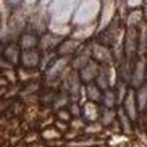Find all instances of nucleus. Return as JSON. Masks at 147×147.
Masks as SVG:
<instances>
[{
  "label": "nucleus",
  "instance_id": "nucleus-11",
  "mask_svg": "<svg viewBox=\"0 0 147 147\" xmlns=\"http://www.w3.org/2000/svg\"><path fill=\"white\" fill-rule=\"evenodd\" d=\"M95 34H97V23L94 24H87V26H78V28H73L69 37L74 40H78L81 44H86V42H91V39H94Z\"/></svg>",
  "mask_w": 147,
  "mask_h": 147
},
{
  "label": "nucleus",
  "instance_id": "nucleus-1",
  "mask_svg": "<svg viewBox=\"0 0 147 147\" xmlns=\"http://www.w3.org/2000/svg\"><path fill=\"white\" fill-rule=\"evenodd\" d=\"M100 8H102V0H79L71 18V26L78 28L97 23Z\"/></svg>",
  "mask_w": 147,
  "mask_h": 147
},
{
  "label": "nucleus",
  "instance_id": "nucleus-14",
  "mask_svg": "<svg viewBox=\"0 0 147 147\" xmlns=\"http://www.w3.org/2000/svg\"><path fill=\"white\" fill-rule=\"evenodd\" d=\"M81 45H82V44L78 42V40L71 39V37H65V39L60 42V45L57 47L55 52H57V55H58V57H68V58H71V57L79 50Z\"/></svg>",
  "mask_w": 147,
  "mask_h": 147
},
{
  "label": "nucleus",
  "instance_id": "nucleus-8",
  "mask_svg": "<svg viewBox=\"0 0 147 147\" xmlns=\"http://www.w3.org/2000/svg\"><path fill=\"white\" fill-rule=\"evenodd\" d=\"M146 63L147 57H138L133 63V71L129 78V87L138 89L142 84H146Z\"/></svg>",
  "mask_w": 147,
  "mask_h": 147
},
{
  "label": "nucleus",
  "instance_id": "nucleus-18",
  "mask_svg": "<svg viewBox=\"0 0 147 147\" xmlns=\"http://www.w3.org/2000/svg\"><path fill=\"white\" fill-rule=\"evenodd\" d=\"M144 21H146V20H144V13H142L141 8L129 10L128 15H126V18H125V26L126 28H136V29H138Z\"/></svg>",
  "mask_w": 147,
  "mask_h": 147
},
{
  "label": "nucleus",
  "instance_id": "nucleus-21",
  "mask_svg": "<svg viewBox=\"0 0 147 147\" xmlns=\"http://www.w3.org/2000/svg\"><path fill=\"white\" fill-rule=\"evenodd\" d=\"M102 89H100L95 82H89V84H84V94H86V100L89 102H95V104H100L102 100Z\"/></svg>",
  "mask_w": 147,
  "mask_h": 147
},
{
  "label": "nucleus",
  "instance_id": "nucleus-30",
  "mask_svg": "<svg viewBox=\"0 0 147 147\" xmlns=\"http://www.w3.org/2000/svg\"><path fill=\"white\" fill-rule=\"evenodd\" d=\"M7 3H8L11 8H16V7H20V5L23 3V0H7Z\"/></svg>",
  "mask_w": 147,
  "mask_h": 147
},
{
  "label": "nucleus",
  "instance_id": "nucleus-34",
  "mask_svg": "<svg viewBox=\"0 0 147 147\" xmlns=\"http://www.w3.org/2000/svg\"><path fill=\"white\" fill-rule=\"evenodd\" d=\"M146 82H147V63H146Z\"/></svg>",
  "mask_w": 147,
  "mask_h": 147
},
{
  "label": "nucleus",
  "instance_id": "nucleus-31",
  "mask_svg": "<svg viewBox=\"0 0 147 147\" xmlns=\"http://www.w3.org/2000/svg\"><path fill=\"white\" fill-rule=\"evenodd\" d=\"M40 0H23V3L28 5V7H34V5H37Z\"/></svg>",
  "mask_w": 147,
  "mask_h": 147
},
{
  "label": "nucleus",
  "instance_id": "nucleus-2",
  "mask_svg": "<svg viewBox=\"0 0 147 147\" xmlns=\"http://www.w3.org/2000/svg\"><path fill=\"white\" fill-rule=\"evenodd\" d=\"M79 0H52L47 5L50 23L57 24H71V18Z\"/></svg>",
  "mask_w": 147,
  "mask_h": 147
},
{
  "label": "nucleus",
  "instance_id": "nucleus-9",
  "mask_svg": "<svg viewBox=\"0 0 147 147\" xmlns=\"http://www.w3.org/2000/svg\"><path fill=\"white\" fill-rule=\"evenodd\" d=\"M91 60H92L91 44L86 42V44H82L81 47H79L78 52L71 57V60H69V66H71V69H74V71H79V69L84 68V66H86Z\"/></svg>",
  "mask_w": 147,
  "mask_h": 147
},
{
  "label": "nucleus",
  "instance_id": "nucleus-32",
  "mask_svg": "<svg viewBox=\"0 0 147 147\" xmlns=\"http://www.w3.org/2000/svg\"><path fill=\"white\" fill-rule=\"evenodd\" d=\"M142 13H144V20L147 21V0H144V3H142Z\"/></svg>",
  "mask_w": 147,
  "mask_h": 147
},
{
  "label": "nucleus",
  "instance_id": "nucleus-7",
  "mask_svg": "<svg viewBox=\"0 0 147 147\" xmlns=\"http://www.w3.org/2000/svg\"><path fill=\"white\" fill-rule=\"evenodd\" d=\"M117 79H118V74H117L115 65H110V66L100 65L97 78H95L94 82L102 89V91H107V89H110V87H113L117 84Z\"/></svg>",
  "mask_w": 147,
  "mask_h": 147
},
{
  "label": "nucleus",
  "instance_id": "nucleus-13",
  "mask_svg": "<svg viewBox=\"0 0 147 147\" xmlns=\"http://www.w3.org/2000/svg\"><path fill=\"white\" fill-rule=\"evenodd\" d=\"M125 113L129 117L131 121H136L139 117V110H138V104H136V91H134L133 87H129V91L126 94L125 100H123V104L120 105Z\"/></svg>",
  "mask_w": 147,
  "mask_h": 147
},
{
  "label": "nucleus",
  "instance_id": "nucleus-3",
  "mask_svg": "<svg viewBox=\"0 0 147 147\" xmlns=\"http://www.w3.org/2000/svg\"><path fill=\"white\" fill-rule=\"evenodd\" d=\"M49 23H50V16H49L47 7L34 5L32 10H31V13H29V18H28L26 31L34 32L37 36H42L44 32H47Z\"/></svg>",
  "mask_w": 147,
  "mask_h": 147
},
{
  "label": "nucleus",
  "instance_id": "nucleus-15",
  "mask_svg": "<svg viewBox=\"0 0 147 147\" xmlns=\"http://www.w3.org/2000/svg\"><path fill=\"white\" fill-rule=\"evenodd\" d=\"M99 68H100L99 63H97V61H94V60H91L86 66H84V68L79 69L78 74H79V79H81L82 84L94 82L95 78H97V73H99Z\"/></svg>",
  "mask_w": 147,
  "mask_h": 147
},
{
  "label": "nucleus",
  "instance_id": "nucleus-12",
  "mask_svg": "<svg viewBox=\"0 0 147 147\" xmlns=\"http://www.w3.org/2000/svg\"><path fill=\"white\" fill-rule=\"evenodd\" d=\"M61 40H63V37L55 36V34H52V32H49L47 31V32H44L42 36H39V45H37V49L40 50V53H44V52H55Z\"/></svg>",
  "mask_w": 147,
  "mask_h": 147
},
{
  "label": "nucleus",
  "instance_id": "nucleus-4",
  "mask_svg": "<svg viewBox=\"0 0 147 147\" xmlns=\"http://www.w3.org/2000/svg\"><path fill=\"white\" fill-rule=\"evenodd\" d=\"M69 60L71 58H68V57H57L55 61L44 71L45 73V82L49 86H60L63 76L71 69Z\"/></svg>",
  "mask_w": 147,
  "mask_h": 147
},
{
  "label": "nucleus",
  "instance_id": "nucleus-27",
  "mask_svg": "<svg viewBox=\"0 0 147 147\" xmlns=\"http://www.w3.org/2000/svg\"><path fill=\"white\" fill-rule=\"evenodd\" d=\"M69 107V115H71V118H79L81 117V104H78V102H71V104L68 105Z\"/></svg>",
  "mask_w": 147,
  "mask_h": 147
},
{
  "label": "nucleus",
  "instance_id": "nucleus-25",
  "mask_svg": "<svg viewBox=\"0 0 147 147\" xmlns=\"http://www.w3.org/2000/svg\"><path fill=\"white\" fill-rule=\"evenodd\" d=\"M117 121L120 123L121 129L125 131V133H131V131H133V128H131V126H133V121L129 120V117L126 115L125 110L121 107L117 108Z\"/></svg>",
  "mask_w": 147,
  "mask_h": 147
},
{
  "label": "nucleus",
  "instance_id": "nucleus-23",
  "mask_svg": "<svg viewBox=\"0 0 147 147\" xmlns=\"http://www.w3.org/2000/svg\"><path fill=\"white\" fill-rule=\"evenodd\" d=\"M100 104L105 108H117L118 107L117 94H115V89H113V87H110V89L102 92V100H100Z\"/></svg>",
  "mask_w": 147,
  "mask_h": 147
},
{
  "label": "nucleus",
  "instance_id": "nucleus-28",
  "mask_svg": "<svg viewBox=\"0 0 147 147\" xmlns=\"http://www.w3.org/2000/svg\"><path fill=\"white\" fill-rule=\"evenodd\" d=\"M126 7H128V11L129 10H136V8H142L144 0H125Z\"/></svg>",
  "mask_w": 147,
  "mask_h": 147
},
{
  "label": "nucleus",
  "instance_id": "nucleus-6",
  "mask_svg": "<svg viewBox=\"0 0 147 147\" xmlns=\"http://www.w3.org/2000/svg\"><path fill=\"white\" fill-rule=\"evenodd\" d=\"M115 18H117V5H115V0H102V8H100L99 20H97V34H99L100 31H104Z\"/></svg>",
  "mask_w": 147,
  "mask_h": 147
},
{
  "label": "nucleus",
  "instance_id": "nucleus-20",
  "mask_svg": "<svg viewBox=\"0 0 147 147\" xmlns=\"http://www.w3.org/2000/svg\"><path fill=\"white\" fill-rule=\"evenodd\" d=\"M20 53H21V49H20L18 42H10V44H7L5 49H3V57L7 58V61L11 63V65L20 63Z\"/></svg>",
  "mask_w": 147,
  "mask_h": 147
},
{
  "label": "nucleus",
  "instance_id": "nucleus-5",
  "mask_svg": "<svg viewBox=\"0 0 147 147\" xmlns=\"http://www.w3.org/2000/svg\"><path fill=\"white\" fill-rule=\"evenodd\" d=\"M91 55H92V60L97 61L99 65H105V66H110V65H115V58H113V52L112 49L104 45V44L97 42V40H91Z\"/></svg>",
  "mask_w": 147,
  "mask_h": 147
},
{
  "label": "nucleus",
  "instance_id": "nucleus-17",
  "mask_svg": "<svg viewBox=\"0 0 147 147\" xmlns=\"http://www.w3.org/2000/svg\"><path fill=\"white\" fill-rule=\"evenodd\" d=\"M18 45L21 50H26V49H36L39 45V36L34 34V32H29V31H24L20 34L18 37Z\"/></svg>",
  "mask_w": 147,
  "mask_h": 147
},
{
  "label": "nucleus",
  "instance_id": "nucleus-29",
  "mask_svg": "<svg viewBox=\"0 0 147 147\" xmlns=\"http://www.w3.org/2000/svg\"><path fill=\"white\" fill-rule=\"evenodd\" d=\"M57 118L60 121H71V115H69L68 110L61 108V110H57Z\"/></svg>",
  "mask_w": 147,
  "mask_h": 147
},
{
  "label": "nucleus",
  "instance_id": "nucleus-33",
  "mask_svg": "<svg viewBox=\"0 0 147 147\" xmlns=\"http://www.w3.org/2000/svg\"><path fill=\"white\" fill-rule=\"evenodd\" d=\"M50 2H52V0H40V2H39L37 5H42V7H47V5L50 3Z\"/></svg>",
  "mask_w": 147,
  "mask_h": 147
},
{
  "label": "nucleus",
  "instance_id": "nucleus-24",
  "mask_svg": "<svg viewBox=\"0 0 147 147\" xmlns=\"http://www.w3.org/2000/svg\"><path fill=\"white\" fill-rule=\"evenodd\" d=\"M99 121L102 123L104 126H110L112 123L117 121V110L115 108H105V107H100V117Z\"/></svg>",
  "mask_w": 147,
  "mask_h": 147
},
{
  "label": "nucleus",
  "instance_id": "nucleus-19",
  "mask_svg": "<svg viewBox=\"0 0 147 147\" xmlns=\"http://www.w3.org/2000/svg\"><path fill=\"white\" fill-rule=\"evenodd\" d=\"M138 57H147V21L138 28Z\"/></svg>",
  "mask_w": 147,
  "mask_h": 147
},
{
  "label": "nucleus",
  "instance_id": "nucleus-10",
  "mask_svg": "<svg viewBox=\"0 0 147 147\" xmlns=\"http://www.w3.org/2000/svg\"><path fill=\"white\" fill-rule=\"evenodd\" d=\"M40 50L37 47L36 49H26L21 50L20 53V65L23 66V69H36L40 65Z\"/></svg>",
  "mask_w": 147,
  "mask_h": 147
},
{
  "label": "nucleus",
  "instance_id": "nucleus-22",
  "mask_svg": "<svg viewBox=\"0 0 147 147\" xmlns=\"http://www.w3.org/2000/svg\"><path fill=\"white\" fill-rule=\"evenodd\" d=\"M136 91V104H138L139 113H144L147 110V82L141 87L134 89Z\"/></svg>",
  "mask_w": 147,
  "mask_h": 147
},
{
  "label": "nucleus",
  "instance_id": "nucleus-16",
  "mask_svg": "<svg viewBox=\"0 0 147 147\" xmlns=\"http://www.w3.org/2000/svg\"><path fill=\"white\" fill-rule=\"evenodd\" d=\"M99 117H100V107H99V104L86 100V102L81 105V118H82V120L94 123V121L99 120Z\"/></svg>",
  "mask_w": 147,
  "mask_h": 147
},
{
  "label": "nucleus",
  "instance_id": "nucleus-26",
  "mask_svg": "<svg viewBox=\"0 0 147 147\" xmlns=\"http://www.w3.org/2000/svg\"><path fill=\"white\" fill-rule=\"evenodd\" d=\"M69 104H71V102H69L68 94H66V92H63V91L58 92V94L55 95L53 102H52V105H53V108H55V110H61V108L68 107Z\"/></svg>",
  "mask_w": 147,
  "mask_h": 147
}]
</instances>
